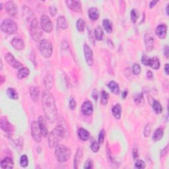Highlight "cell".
<instances>
[{"instance_id": "obj_1", "label": "cell", "mask_w": 169, "mask_h": 169, "mask_svg": "<svg viewBox=\"0 0 169 169\" xmlns=\"http://www.w3.org/2000/svg\"><path fill=\"white\" fill-rule=\"evenodd\" d=\"M42 104L46 119L50 123L54 122L57 117V108L54 98L48 90L45 91L42 93Z\"/></svg>"}, {"instance_id": "obj_2", "label": "cell", "mask_w": 169, "mask_h": 169, "mask_svg": "<svg viewBox=\"0 0 169 169\" xmlns=\"http://www.w3.org/2000/svg\"><path fill=\"white\" fill-rule=\"evenodd\" d=\"M66 135V130L62 126H57L54 129L48 136V145L52 148L56 147L59 142L62 140Z\"/></svg>"}, {"instance_id": "obj_3", "label": "cell", "mask_w": 169, "mask_h": 169, "mask_svg": "<svg viewBox=\"0 0 169 169\" xmlns=\"http://www.w3.org/2000/svg\"><path fill=\"white\" fill-rule=\"evenodd\" d=\"M55 155L57 161L60 163H64L70 158L72 151L65 145L58 144L56 147Z\"/></svg>"}, {"instance_id": "obj_4", "label": "cell", "mask_w": 169, "mask_h": 169, "mask_svg": "<svg viewBox=\"0 0 169 169\" xmlns=\"http://www.w3.org/2000/svg\"><path fill=\"white\" fill-rule=\"evenodd\" d=\"M1 29L2 31L8 34V35H13L17 31L18 26L17 24L11 19H6L3 20L1 24Z\"/></svg>"}, {"instance_id": "obj_5", "label": "cell", "mask_w": 169, "mask_h": 169, "mask_svg": "<svg viewBox=\"0 0 169 169\" xmlns=\"http://www.w3.org/2000/svg\"><path fill=\"white\" fill-rule=\"evenodd\" d=\"M38 48L40 54H41L44 57H46V58H49L52 54V45L51 42L48 40L44 39L40 40L38 45Z\"/></svg>"}, {"instance_id": "obj_6", "label": "cell", "mask_w": 169, "mask_h": 169, "mask_svg": "<svg viewBox=\"0 0 169 169\" xmlns=\"http://www.w3.org/2000/svg\"><path fill=\"white\" fill-rule=\"evenodd\" d=\"M30 32L32 39L36 42H38L42 36V32L38 25V21L35 18L30 22Z\"/></svg>"}, {"instance_id": "obj_7", "label": "cell", "mask_w": 169, "mask_h": 169, "mask_svg": "<svg viewBox=\"0 0 169 169\" xmlns=\"http://www.w3.org/2000/svg\"><path fill=\"white\" fill-rule=\"evenodd\" d=\"M31 135L36 143H40L42 140V134L40 131L38 123L33 121L31 124Z\"/></svg>"}, {"instance_id": "obj_8", "label": "cell", "mask_w": 169, "mask_h": 169, "mask_svg": "<svg viewBox=\"0 0 169 169\" xmlns=\"http://www.w3.org/2000/svg\"><path fill=\"white\" fill-rule=\"evenodd\" d=\"M40 25H41V28L46 32L50 33L53 30L52 22L49 18V17L47 15H45L41 17V18H40Z\"/></svg>"}, {"instance_id": "obj_9", "label": "cell", "mask_w": 169, "mask_h": 169, "mask_svg": "<svg viewBox=\"0 0 169 169\" xmlns=\"http://www.w3.org/2000/svg\"><path fill=\"white\" fill-rule=\"evenodd\" d=\"M0 126H1L2 130L4 131L9 136L12 135L13 131H14V127H13V125L9 122L5 117H2L1 118V120H0Z\"/></svg>"}, {"instance_id": "obj_10", "label": "cell", "mask_w": 169, "mask_h": 169, "mask_svg": "<svg viewBox=\"0 0 169 169\" xmlns=\"http://www.w3.org/2000/svg\"><path fill=\"white\" fill-rule=\"evenodd\" d=\"M144 41L147 52H151L154 48L155 38L151 32H147L145 35Z\"/></svg>"}, {"instance_id": "obj_11", "label": "cell", "mask_w": 169, "mask_h": 169, "mask_svg": "<svg viewBox=\"0 0 169 169\" xmlns=\"http://www.w3.org/2000/svg\"><path fill=\"white\" fill-rule=\"evenodd\" d=\"M84 54L88 66H92L94 63L93 50L87 45H84Z\"/></svg>"}, {"instance_id": "obj_12", "label": "cell", "mask_w": 169, "mask_h": 169, "mask_svg": "<svg viewBox=\"0 0 169 169\" xmlns=\"http://www.w3.org/2000/svg\"><path fill=\"white\" fill-rule=\"evenodd\" d=\"M5 60L7 61V62H8L10 66H12L13 68L15 69H21L23 65L21 63H20L19 61L17 60L14 56H13L11 53L8 52L5 56Z\"/></svg>"}, {"instance_id": "obj_13", "label": "cell", "mask_w": 169, "mask_h": 169, "mask_svg": "<svg viewBox=\"0 0 169 169\" xmlns=\"http://www.w3.org/2000/svg\"><path fill=\"white\" fill-rule=\"evenodd\" d=\"M5 11L9 16L15 17L18 13L17 6L12 1L8 2L5 4Z\"/></svg>"}, {"instance_id": "obj_14", "label": "cell", "mask_w": 169, "mask_h": 169, "mask_svg": "<svg viewBox=\"0 0 169 169\" xmlns=\"http://www.w3.org/2000/svg\"><path fill=\"white\" fill-rule=\"evenodd\" d=\"M68 8L72 9L73 11L77 13H81L82 11L81 3L79 1H75V0H67L66 2Z\"/></svg>"}, {"instance_id": "obj_15", "label": "cell", "mask_w": 169, "mask_h": 169, "mask_svg": "<svg viewBox=\"0 0 169 169\" xmlns=\"http://www.w3.org/2000/svg\"><path fill=\"white\" fill-rule=\"evenodd\" d=\"M38 123L40 130V131H41V134L42 136L45 137L48 136V128H47V125H46V122L45 118L40 116L38 118Z\"/></svg>"}, {"instance_id": "obj_16", "label": "cell", "mask_w": 169, "mask_h": 169, "mask_svg": "<svg viewBox=\"0 0 169 169\" xmlns=\"http://www.w3.org/2000/svg\"><path fill=\"white\" fill-rule=\"evenodd\" d=\"M82 113L85 116H91L93 112V104L90 101H85L81 106Z\"/></svg>"}, {"instance_id": "obj_17", "label": "cell", "mask_w": 169, "mask_h": 169, "mask_svg": "<svg viewBox=\"0 0 169 169\" xmlns=\"http://www.w3.org/2000/svg\"><path fill=\"white\" fill-rule=\"evenodd\" d=\"M156 35L161 39H163L167 36V26L164 24H161L157 26L156 29Z\"/></svg>"}, {"instance_id": "obj_18", "label": "cell", "mask_w": 169, "mask_h": 169, "mask_svg": "<svg viewBox=\"0 0 169 169\" xmlns=\"http://www.w3.org/2000/svg\"><path fill=\"white\" fill-rule=\"evenodd\" d=\"M11 45L17 50H22L25 48V42L21 38H14L11 40Z\"/></svg>"}, {"instance_id": "obj_19", "label": "cell", "mask_w": 169, "mask_h": 169, "mask_svg": "<svg viewBox=\"0 0 169 169\" xmlns=\"http://www.w3.org/2000/svg\"><path fill=\"white\" fill-rule=\"evenodd\" d=\"M0 166L3 169H11L14 166V163L11 158L5 157L1 161L0 163Z\"/></svg>"}, {"instance_id": "obj_20", "label": "cell", "mask_w": 169, "mask_h": 169, "mask_svg": "<svg viewBox=\"0 0 169 169\" xmlns=\"http://www.w3.org/2000/svg\"><path fill=\"white\" fill-rule=\"evenodd\" d=\"M82 157H83V149L82 147H79L76 152L75 158H74V161H73L74 168L76 169L78 168L79 163L82 160Z\"/></svg>"}, {"instance_id": "obj_21", "label": "cell", "mask_w": 169, "mask_h": 169, "mask_svg": "<svg viewBox=\"0 0 169 169\" xmlns=\"http://www.w3.org/2000/svg\"><path fill=\"white\" fill-rule=\"evenodd\" d=\"M44 84L47 90L51 89L54 85V77L51 74L46 75L44 79Z\"/></svg>"}, {"instance_id": "obj_22", "label": "cell", "mask_w": 169, "mask_h": 169, "mask_svg": "<svg viewBox=\"0 0 169 169\" xmlns=\"http://www.w3.org/2000/svg\"><path fill=\"white\" fill-rule=\"evenodd\" d=\"M57 27L62 29L66 30L68 27V23H67L65 17L60 16L57 19Z\"/></svg>"}, {"instance_id": "obj_23", "label": "cell", "mask_w": 169, "mask_h": 169, "mask_svg": "<svg viewBox=\"0 0 169 169\" xmlns=\"http://www.w3.org/2000/svg\"><path fill=\"white\" fill-rule=\"evenodd\" d=\"M23 17L25 18V20L26 21H29V20H31V21L34 19L35 18H32V17H34L33 14V12L31 11V9H30L29 8L26 6H24L23 7Z\"/></svg>"}, {"instance_id": "obj_24", "label": "cell", "mask_w": 169, "mask_h": 169, "mask_svg": "<svg viewBox=\"0 0 169 169\" xmlns=\"http://www.w3.org/2000/svg\"><path fill=\"white\" fill-rule=\"evenodd\" d=\"M88 15L89 18L93 21H96L99 18V11L96 8H91L88 11Z\"/></svg>"}, {"instance_id": "obj_25", "label": "cell", "mask_w": 169, "mask_h": 169, "mask_svg": "<svg viewBox=\"0 0 169 169\" xmlns=\"http://www.w3.org/2000/svg\"><path fill=\"white\" fill-rule=\"evenodd\" d=\"M160 66V60L157 57H153L149 59V62L148 66H150L151 68L157 70L159 68Z\"/></svg>"}, {"instance_id": "obj_26", "label": "cell", "mask_w": 169, "mask_h": 169, "mask_svg": "<svg viewBox=\"0 0 169 169\" xmlns=\"http://www.w3.org/2000/svg\"><path fill=\"white\" fill-rule=\"evenodd\" d=\"M77 134H78L79 139L81 140L82 141H87L89 140L90 137V134L89 131L86 130L85 129H83V128H80L78 130Z\"/></svg>"}, {"instance_id": "obj_27", "label": "cell", "mask_w": 169, "mask_h": 169, "mask_svg": "<svg viewBox=\"0 0 169 169\" xmlns=\"http://www.w3.org/2000/svg\"><path fill=\"white\" fill-rule=\"evenodd\" d=\"M112 112L114 117L117 120H119L121 118V106L120 104H117L116 105H114L112 108Z\"/></svg>"}, {"instance_id": "obj_28", "label": "cell", "mask_w": 169, "mask_h": 169, "mask_svg": "<svg viewBox=\"0 0 169 169\" xmlns=\"http://www.w3.org/2000/svg\"><path fill=\"white\" fill-rule=\"evenodd\" d=\"M30 94L34 102L38 101L39 96V89L36 87H31L30 88Z\"/></svg>"}, {"instance_id": "obj_29", "label": "cell", "mask_w": 169, "mask_h": 169, "mask_svg": "<svg viewBox=\"0 0 169 169\" xmlns=\"http://www.w3.org/2000/svg\"><path fill=\"white\" fill-rule=\"evenodd\" d=\"M163 135H164V131L163 130V128H158L155 131L153 136V140L155 141H159L163 138Z\"/></svg>"}, {"instance_id": "obj_30", "label": "cell", "mask_w": 169, "mask_h": 169, "mask_svg": "<svg viewBox=\"0 0 169 169\" xmlns=\"http://www.w3.org/2000/svg\"><path fill=\"white\" fill-rule=\"evenodd\" d=\"M108 87L110 89V90L112 91V92L114 94H119L120 93V87L118 84L114 81H111L109 82V83L108 84Z\"/></svg>"}, {"instance_id": "obj_31", "label": "cell", "mask_w": 169, "mask_h": 169, "mask_svg": "<svg viewBox=\"0 0 169 169\" xmlns=\"http://www.w3.org/2000/svg\"><path fill=\"white\" fill-rule=\"evenodd\" d=\"M152 107L153 109L156 114H161L163 112V107H162L161 103L158 102L157 100H153V104H152Z\"/></svg>"}, {"instance_id": "obj_32", "label": "cell", "mask_w": 169, "mask_h": 169, "mask_svg": "<svg viewBox=\"0 0 169 169\" xmlns=\"http://www.w3.org/2000/svg\"><path fill=\"white\" fill-rule=\"evenodd\" d=\"M29 74H30V72L28 68H26V67H22V68L20 69L19 71L17 77L19 79H22L29 76Z\"/></svg>"}, {"instance_id": "obj_33", "label": "cell", "mask_w": 169, "mask_h": 169, "mask_svg": "<svg viewBox=\"0 0 169 169\" xmlns=\"http://www.w3.org/2000/svg\"><path fill=\"white\" fill-rule=\"evenodd\" d=\"M7 94H8V97L11 99L14 100H17L19 98L18 93L17 92V91L13 89V88H8L7 90Z\"/></svg>"}, {"instance_id": "obj_34", "label": "cell", "mask_w": 169, "mask_h": 169, "mask_svg": "<svg viewBox=\"0 0 169 169\" xmlns=\"http://www.w3.org/2000/svg\"><path fill=\"white\" fill-rule=\"evenodd\" d=\"M103 25L104 29L108 33H111L112 32V24L110 20L104 19L103 20Z\"/></svg>"}, {"instance_id": "obj_35", "label": "cell", "mask_w": 169, "mask_h": 169, "mask_svg": "<svg viewBox=\"0 0 169 169\" xmlns=\"http://www.w3.org/2000/svg\"><path fill=\"white\" fill-rule=\"evenodd\" d=\"M134 101L137 105H138V106L143 105L145 103V100H144V97H143V94L140 93L138 94H136V95L134 97Z\"/></svg>"}, {"instance_id": "obj_36", "label": "cell", "mask_w": 169, "mask_h": 169, "mask_svg": "<svg viewBox=\"0 0 169 169\" xmlns=\"http://www.w3.org/2000/svg\"><path fill=\"white\" fill-rule=\"evenodd\" d=\"M94 36L97 40H101L103 38V30L100 26H97L94 29Z\"/></svg>"}, {"instance_id": "obj_37", "label": "cell", "mask_w": 169, "mask_h": 169, "mask_svg": "<svg viewBox=\"0 0 169 169\" xmlns=\"http://www.w3.org/2000/svg\"><path fill=\"white\" fill-rule=\"evenodd\" d=\"M109 99V94L106 91H102L101 93V97H100V103L103 105H106L108 103V100Z\"/></svg>"}, {"instance_id": "obj_38", "label": "cell", "mask_w": 169, "mask_h": 169, "mask_svg": "<svg viewBox=\"0 0 169 169\" xmlns=\"http://www.w3.org/2000/svg\"><path fill=\"white\" fill-rule=\"evenodd\" d=\"M76 26L77 29L78 30L79 32H83L84 29V27H85V23H84V20L82 19L77 20Z\"/></svg>"}, {"instance_id": "obj_39", "label": "cell", "mask_w": 169, "mask_h": 169, "mask_svg": "<svg viewBox=\"0 0 169 169\" xmlns=\"http://www.w3.org/2000/svg\"><path fill=\"white\" fill-rule=\"evenodd\" d=\"M29 164V161L28 158L26 155H23L21 157V159H20V165L23 168H25L28 166Z\"/></svg>"}, {"instance_id": "obj_40", "label": "cell", "mask_w": 169, "mask_h": 169, "mask_svg": "<svg viewBox=\"0 0 169 169\" xmlns=\"http://www.w3.org/2000/svg\"><path fill=\"white\" fill-rule=\"evenodd\" d=\"M100 148V143L99 142H97L96 141H93L92 144L91 145V149H92V151L94 153H97V152L99 151Z\"/></svg>"}, {"instance_id": "obj_41", "label": "cell", "mask_w": 169, "mask_h": 169, "mask_svg": "<svg viewBox=\"0 0 169 169\" xmlns=\"http://www.w3.org/2000/svg\"><path fill=\"white\" fill-rule=\"evenodd\" d=\"M138 18V13L136 9H133L131 11V19L133 23H136Z\"/></svg>"}, {"instance_id": "obj_42", "label": "cell", "mask_w": 169, "mask_h": 169, "mask_svg": "<svg viewBox=\"0 0 169 169\" xmlns=\"http://www.w3.org/2000/svg\"><path fill=\"white\" fill-rule=\"evenodd\" d=\"M132 70H133V73L134 75H139V74L141 73V67L137 63H135L134 64L133 67H132Z\"/></svg>"}, {"instance_id": "obj_43", "label": "cell", "mask_w": 169, "mask_h": 169, "mask_svg": "<svg viewBox=\"0 0 169 169\" xmlns=\"http://www.w3.org/2000/svg\"><path fill=\"white\" fill-rule=\"evenodd\" d=\"M151 126L150 124H147L146 126H145V128H144V131H143V134L145 137H148L150 135L151 133Z\"/></svg>"}, {"instance_id": "obj_44", "label": "cell", "mask_w": 169, "mask_h": 169, "mask_svg": "<svg viewBox=\"0 0 169 169\" xmlns=\"http://www.w3.org/2000/svg\"><path fill=\"white\" fill-rule=\"evenodd\" d=\"M135 167L138 169H143L145 167V162L141 160H138L136 164H135Z\"/></svg>"}, {"instance_id": "obj_45", "label": "cell", "mask_w": 169, "mask_h": 169, "mask_svg": "<svg viewBox=\"0 0 169 169\" xmlns=\"http://www.w3.org/2000/svg\"><path fill=\"white\" fill-rule=\"evenodd\" d=\"M105 135H106V132L104 130H102L100 131L99 136V142L100 143V144L103 143V142L104 141V137H105Z\"/></svg>"}, {"instance_id": "obj_46", "label": "cell", "mask_w": 169, "mask_h": 169, "mask_svg": "<svg viewBox=\"0 0 169 169\" xmlns=\"http://www.w3.org/2000/svg\"><path fill=\"white\" fill-rule=\"evenodd\" d=\"M149 59L150 57H149L147 56L146 55H143L141 57V62L143 65L148 66H149Z\"/></svg>"}, {"instance_id": "obj_47", "label": "cell", "mask_w": 169, "mask_h": 169, "mask_svg": "<svg viewBox=\"0 0 169 169\" xmlns=\"http://www.w3.org/2000/svg\"><path fill=\"white\" fill-rule=\"evenodd\" d=\"M49 11L50 15H51L52 17H54L57 13V8H56V6L54 5L50 6L49 8Z\"/></svg>"}, {"instance_id": "obj_48", "label": "cell", "mask_w": 169, "mask_h": 169, "mask_svg": "<svg viewBox=\"0 0 169 169\" xmlns=\"http://www.w3.org/2000/svg\"><path fill=\"white\" fill-rule=\"evenodd\" d=\"M76 105H77V104H76L75 100H74V99H73V98H72V99H70L69 103V108L72 110H75L76 108Z\"/></svg>"}, {"instance_id": "obj_49", "label": "cell", "mask_w": 169, "mask_h": 169, "mask_svg": "<svg viewBox=\"0 0 169 169\" xmlns=\"http://www.w3.org/2000/svg\"><path fill=\"white\" fill-rule=\"evenodd\" d=\"M93 161L91 160H87L86 161L85 164L84 165V168L87 169H91V168H93Z\"/></svg>"}, {"instance_id": "obj_50", "label": "cell", "mask_w": 169, "mask_h": 169, "mask_svg": "<svg viewBox=\"0 0 169 169\" xmlns=\"http://www.w3.org/2000/svg\"><path fill=\"white\" fill-rule=\"evenodd\" d=\"M133 157L134 158V160H137L139 158V151H138V149L135 147L133 150Z\"/></svg>"}, {"instance_id": "obj_51", "label": "cell", "mask_w": 169, "mask_h": 169, "mask_svg": "<svg viewBox=\"0 0 169 169\" xmlns=\"http://www.w3.org/2000/svg\"><path fill=\"white\" fill-rule=\"evenodd\" d=\"M92 97L94 100H97L99 99V93L97 89H94L92 93Z\"/></svg>"}, {"instance_id": "obj_52", "label": "cell", "mask_w": 169, "mask_h": 169, "mask_svg": "<svg viewBox=\"0 0 169 169\" xmlns=\"http://www.w3.org/2000/svg\"><path fill=\"white\" fill-rule=\"evenodd\" d=\"M163 52H164V54L166 56L167 58H168V55H169V50H168V46H165L164 47V50H163Z\"/></svg>"}, {"instance_id": "obj_53", "label": "cell", "mask_w": 169, "mask_h": 169, "mask_svg": "<svg viewBox=\"0 0 169 169\" xmlns=\"http://www.w3.org/2000/svg\"><path fill=\"white\" fill-rule=\"evenodd\" d=\"M147 77L149 79H152L153 78V73H152L151 71H147Z\"/></svg>"}, {"instance_id": "obj_54", "label": "cell", "mask_w": 169, "mask_h": 169, "mask_svg": "<svg viewBox=\"0 0 169 169\" xmlns=\"http://www.w3.org/2000/svg\"><path fill=\"white\" fill-rule=\"evenodd\" d=\"M158 2V1H152V2H151L150 4H149L150 8H153V7H154L155 5H156Z\"/></svg>"}, {"instance_id": "obj_55", "label": "cell", "mask_w": 169, "mask_h": 169, "mask_svg": "<svg viewBox=\"0 0 169 169\" xmlns=\"http://www.w3.org/2000/svg\"><path fill=\"white\" fill-rule=\"evenodd\" d=\"M168 64H166L165 65V67H164V71H165V73H166L167 75H168Z\"/></svg>"}, {"instance_id": "obj_56", "label": "cell", "mask_w": 169, "mask_h": 169, "mask_svg": "<svg viewBox=\"0 0 169 169\" xmlns=\"http://www.w3.org/2000/svg\"><path fill=\"white\" fill-rule=\"evenodd\" d=\"M128 94V91H124V92L122 93V97L123 99H126Z\"/></svg>"}, {"instance_id": "obj_57", "label": "cell", "mask_w": 169, "mask_h": 169, "mask_svg": "<svg viewBox=\"0 0 169 169\" xmlns=\"http://www.w3.org/2000/svg\"><path fill=\"white\" fill-rule=\"evenodd\" d=\"M4 81H5V77L2 75L1 76V83L3 84V83H4Z\"/></svg>"}, {"instance_id": "obj_58", "label": "cell", "mask_w": 169, "mask_h": 169, "mask_svg": "<svg viewBox=\"0 0 169 169\" xmlns=\"http://www.w3.org/2000/svg\"><path fill=\"white\" fill-rule=\"evenodd\" d=\"M0 5H1V10H2V9H3V4H2V3H0Z\"/></svg>"}]
</instances>
